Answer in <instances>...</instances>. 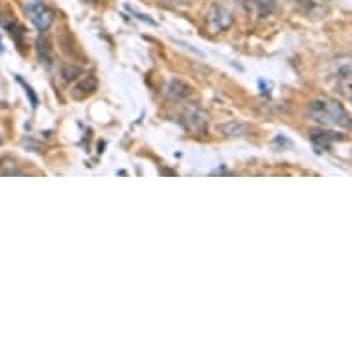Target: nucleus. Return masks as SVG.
<instances>
[{
  "instance_id": "1",
  "label": "nucleus",
  "mask_w": 352,
  "mask_h": 352,
  "mask_svg": "<svg viewBox=\"0 0 352 352\" xmlns=\"http://www.w3.org/2000/svg\"><path fill=\"white\" fill-rule=\"evenodd\" d=\"M306 116L312 122L324 127H341V129H349L352 127V118L346 113L345 107L330 98H318L310 102Z\"/></svg>"
},
{
  "instance_id": "2",
  "label": "nucleus",
  "mask_w": 352,
  "mask_h": 352,
  "mask_svg": "<svg viewBox=\"0 0 352 352\" xmlns=\"http://www.w3.org/2000/svg\"><path fill=\"white\" fill-rule=\"evenodd\" d=\"M24 15L30 19V23L34 24L35 28L45 32L52 26L54 15L41 0H24L23 2Z\"/></svg>"
},
{
  "instance_id": "3",
  "label": "nucleus",
  "mask_w": 352,
  "mask_h": 352,
  "mask_svg": "<svg viewBox=\"0 0 352 352\" xmlns=\"http://www.w3.org/2000/svg\"><path fill=\"white\" fill-rule=\"evenodd\" d=\"M232 23H234V17L226 6H221V4H212L210 6L207 13V24L208 28L212 30V34H219L223 30L231 28Z\"/></svg>"
},
{
  "instance_id": "4",
  "label": "nucleus",
  "mask_w": 352,
  "mask_h": 352,
  "mask_svg": "<svg viewBox=\"0 0 352 352\" xmlns=\"http://www.w3.org/2000/svg\"><path fill=\"white\" fill-rule=\"evenodd\" d=\"M185 126L188 127V131L196 135H205L208 129V116L205 111L199 107H188L183 115Z\"/></svg>"
},
{
  "instance_id": "5",
  "label": "nucleus",
  "mask_w": 352,
  "mask_h": 352,
  "mask_svg": "<svg viewBox=\"0 0 352 352\" xmlns=\"http://www.w3.org/2000/svg\"><path fill=\"white\" fill-rule=\"evenodd\" d=\"M336 85H338V93L352 102V65L340 67L336 74Z\"/></svg>"
},
{
  "instance_id": "6",
  "label": "nucleus",
  "mask_w": 352,
  "mask_h": 352,
  "mask_svg": "<svg viewBox=\"0 0 352 352\" xmlns=\"http://www.w3.org/2000/svg\"><path fill=\"white\" fill-rule=\"evenodd\" d=\"M94 89H96V80H94L91 74H83V76H78L76 78V83L72 87V96L78 100L85 98L89 94L93 93Z\"/></svg>"
},
{
  "instance_id": "7",
  "label": "nucleus",
  "mask_w": 352,
  "mask_h": 352,
  "mask_svg": "<svg viewBox=\"0 0 352 352\" xmlns=\"http://www.w3.org/2000/svg\"><path fill=\"white\" fill-rule=\"evenodd\" d=\"M166 94L175 102H183L192 94V87L186 85L185 81L181 80H172L166 87Z\"/></svg>"
},
{
  "instance_id": "8",
  "label": "nucleus",
  "mask_w": 352,
  "mask_h": 352,
  "mask_svg": "<svg viewBox=\"0 0 352 352\" xmlns=\"http://www.w3.org/2000/svg\"><path fill=\"white\" fill-rule=\"evenodd\" d=\"M219 131L227 137H245L249 133V126L242 122H229V124L219 126Z\"/></svg>"
},
{
  "instance_id": "9",
  "label": "nucleus",
  "mask_w": 352,
  "mask_h": 352,
  "mask_svg": "<svg viewBox=\"0 0 352 352\" xmlns=\"http://www.w3.org/2000/svg\"><path fill=\"white\" fill-rule=\"evenodd\" d=\"M37 52H39V58L43 59V63H47V65L52 63V50H50V43H48V39H45L43 35L37 39Z\"/></svg>"
},
{
  "instance_id": "10",
  "label": "nucleus",
  "mask_w": 352,
  "mask_h": 352,
  "mask_svg": "<svg viewBox=\"0 0 352 352\" xmlns=\"http://www.w3.org/2000/svg\"><path fill=\"white\" fill-rule=\"evenodd\" d=\"M341 139V137H338L336 133H324V131H316V133H312V140L316 142V144H323V146H329V140H338Z\"/></svg>"
},
{
  "instance_id": "11",
  "label": "nucleus",
  "mask_w": 352,
  "mask_h": 352,
  "mask_svg": "<svg viewBox=\"0 0 352 352\" xmlns=\"http://www.w3.org/2000/svg\"><path fill=\"white\" fill-rule=\"evenodd\" d=\"M260 15H270L275 10V0H256Z\"/></svg>"
},
{
  "instance_id": "12",
  "label": "nucleus",
  "mask_w": 352,
  "mask_h": 352,
  "mask_svg": "<svg viewBox=\"0 0 352 352\" xmlns=\"http://www.w3.org/2000/svg\"><path fill=\"white\" fill-rule=\"evenodd\" d=\"M17 80H19V83H21V85H23L24 89H26V94H28V98L32 100V105H34V107H37V104H39V100H37V96H35V93H34V91H32V87L26 85V83H24L23 78H17Z\"/></svg>"
},
{
  "instance_id": "13",
  "label": "nucleus",
  "mask_w": 352,
  "mask_h": 352,
  "mask_svg": "<svg viewBox=\"0 0 352 352\" xmlns=\"http://www.w3.org/2000/svg\"><path fill=\"white\" fill-rule=\"evenodd\" d=\"M63 74H65V80H72V78H78V74H81V70L78 67H65L63 69Z\"/></svg>"
},
{
  "instance_id": "14",
  "label": "nucleus",
  "mask_w": 352,
  "mask_h": 352,
  "mask_svg": "<svg viewBox=\"0 0 352 352\" xmlns=\"http://www.w3.org/2000/svg\"><path fill=\"white\" fill-rule=\"evenodd\" d=\"M85 2H98V0H85Z\"/></svg>"
}]
</instances>
